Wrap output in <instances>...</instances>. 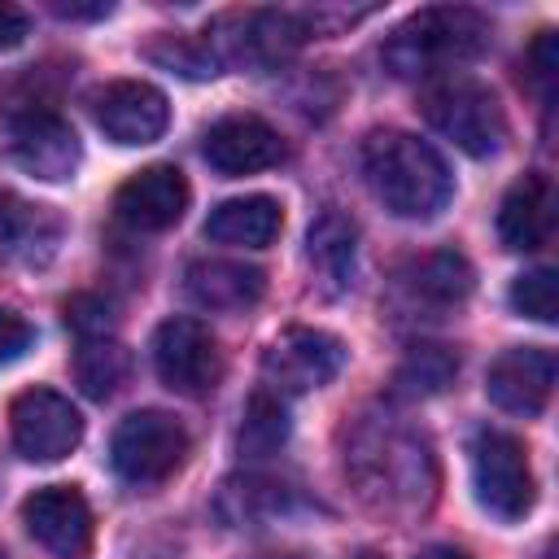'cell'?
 <instances>
[{"mask_svg": "<svg viewBox=\"0 0 559 559\" xmlns=\"http://www.w3.org/2000/svg\"><path fill=\"white\" fill-rule=\"evenodd\" d=\"M345 472L358 480V493L380 511H428V502L437 498L432 445L393 419H362L354 428Z\"/></svg>", "mask_w": 559, "mask_h": 559, "instance_id": "1", "label": "cell"}, {"mask_svg": "<svg viewBox=\"0 0 559 559\" xmlns=\"http://www.w3.org/2000/svg\"><path fill=\"white\" fill-rule=\"evenodd\" d=\"M362 175L376 201L397 218H437L454 197L445 157L411 131H371L362 144Z\"/></svg>", "mask_w": 559, "mask_h": 559, "instance_id": "2", "label": "cell"}, {"mask_svg": "<svg viewBox=\"0 0 559 559\" xmlns=\"http://www.w3.org/2000/svg\"><path fill=\"white\" fill-rule=\"evenodd\" d=\"M489 17L467 4H428L411 13L380 48V61L397 79H424L463 61H476L489 48Z\"/></svg>", "mask_w": 559, "mask_h": 559, "instance_id": "3", "label": "cell"}, {"mask_svg": "<svg viewBox=\"0 0 559 559\" xmlns=\"http://www.w3.org/2000/svg\"><path fill=\"white\" fill-rule=\"evenodd\" d=\"M323 26V9L306 13V9H236L223 13L214 22V57L218 66H280L288 61L310 35H319Z\"/></svg>", "mask_w": 559, "mask_h": 559, "instance_id": "4", "label": "cell"}, {"mask_svg": "<svg viewBox=\"0 0 559 559\" xmlns=\"http://www.w3.org/2000/svg\"><path fill=\"white\" fill-rule=\"evenodd\" d=\"M432 131H441L467 157H493L507 140V114L498 96L476 79H441L419 100Z\"/></svg>", "mask_w": 559, "mask_h": 559, "instance_id": "5", "label": "cell"}, {"mask_svg": "<svg viewBox=\"0 0 559 559\" xmlns=\"http://www.w3.org/2000/svg\"><path fill=\"white\" fill-rule=\"evenodd\" d=\"M188 459V432L166 411H135L109 437V463L131 489L166 485Z\"/></svg>", "mask_w": 559, "mask_h": 559, "instance_id": "6", "label": "cell"}, {"mask_svg": "<svg viewBox=\"0 0 559 559\" xmlns=\"http://www.w3.org/2000/svg\"><path fill=\"white\" fill-rule=\"evenodd\" d=\"M472 489H476V502L502 520V524H515L533 511V472H528V454L524 445L511 437V432H498V428H480L472 437Z\"/></svg>", "mask_w": 559, "mask_h": 559, "instance_id": "7", "label": "cell"}, {"mask_svg": "<svg viewBox=\"0 0 559 559\" xmlns=\"http://www.w3.org/2000/svg\"><path fill=\"white\" fill-rule=\"evenodd\" d=\"M4 153L17 170L61 183L79 170V135L57 109H9L4 118Z\"/></svg>", "mask_w": 559, "mask_h": 559, "instance_id": "8", "label": "cell"}, {"mask_svg": "<svg viewBox=\"0 0 559 559\" xmlns=\"http://www.w3.org/2000/svg\"><path fill=\"white\" fill-rule=\"evenodd\" d=\"M157 380L183 397H205L223 376V349L201 319L175 314L153 332Z\"/></svg>", "mask_w": 559, "mask_h": 559, "instance_id": "9", "label": "cell"}, {"mask_svg": "<svg viewBox=\"0 0 559 559\" xmlns=\"http://www.w3.org/2000/svg\"><path fill=\"white\" fill-rule=\"evenodd\" d=\"M13 450L31 463H57L83 441V415L57 389H26L9 406Z\"/></svg>", "mask_w": 559, "mask_h": 559, "instance_id": "10", "label": "cell"}, {"mask_svg": "<svg viewBox=\"0 0 559 559\" xmlns=\"http://www.w3.org/2000/svg\"><path fill=\"white\" fill-rule=\"evenodd\" d=\"M341 367H345V345L332 332H319V328H288L262 354L266 389L280 393V397L323 389L328 380H336Z\"/></svg>", "mask_w": 559, "mask_h": 559, "instance_id": "11", "label": "cell"}, {"mask_svg": "<svg viewBox=\"0 0 559 559\" xmlns=\"http://www.w3.org/2000/svg\"><path fill=\"white\" fill-rule=\"evenodd\" d=\"M26 533L57 559H87L92 550V507L74 485H44L22 502Z\"/></svg>", "mask_w": 559, "mask_h": 559, "instance_id": "12", "label": "cell"}, {"mask_svg": "<svg viewBox=\"0 0 559 559\" xmlns=\"http://www.w3.org/2000/svg\"><path fill=\"white\" fill-rule=\"evenodd\" d=\"M92 118H96V127L114 144L135 148V144H153L166 131L170 105L144 79H114V83H105V87L92 92Z\"/></svg>", "mask_w": 559, "mask_h": 559, "instance_id": "13", "label": "cell"}, {"mask_svg": "<svg viewBox=\"0 0 559 559\" xmlns=\"http://www.w3.org/2000/svg\"><path fill=\"white\" fill-rule=\"evenodd\" d=\"M201 153H205V162L218 175L236 179V175H253V170L280 166L284 162V140L258 114H227V118H218V122L205 127Z\"/></svg>", "mask_w": 559, "mask_h": 559, "instance_id": "14", "label": "cell"}, {"mask_svg": "<svg viewBox=\"0 0 559 559\" xmlns=\"http://www.w3.org/2000/svg\"><path fill=\"white\" fill-rule=\"evenodd\" d=\"M66 240V218L52 205L26 201L13 188H0V262L39 271L57 258Z\"/></svg>", "mask_w": 559, "mask_h": 559, "instance_id": "15", "label": "cell"}, {"mask_svg": "<svg viewBox=\"0 0 559 559\" xmlns=\"http://www.w3.org/2000/svg\"><path fill=\"white\" fill-rule=\"evenodd\" d=\"M393 284L402 293V301L411 310H432V314H445V310H459L467 297H472V262L454 249H432V253H419V258H406L397 271H393Z\"/></svg>", "mask_w": 559, "mask_h": 559, "instance_id": "16", "label": "cell"}, {"mask_svg": "<svg viewBox=\"0 0 559 559\" xmlns=\"http://www.w3.org/2000/svg\"><path fill=\"white\" fill-rule=\"evenodd\" d=\"M555 389V354L542 345H511L489 362L485 393L511 415H542Z\"/></svg>", "mask_w": 559, "mask_h": 559, "instance_id": "17", "label": "cell"}, {"mask_svg": "<svg viewBox=\"0 0 559 559\" xmlns=\"http://www.w3.org/2000/svg\"><path fill=\"white\" fill-rule=\"evenodd\" d=\"M188 197H192V192H188L183 170L157 162V166L135 170V175L114 192V210H118V218H122L127 227H135V231H166V227H175V223L183 218Z\"/></svg>", "mask_w": 559, "mask_h": 559, "instance_id": "18", "label": "cell"}, {"mask_svg": "<svg viewBox=\"0 0 559 559\" xmlns=\"http://www.w3.org/2000/svg\"><path fill=\"white\" fill-rule=\"evenodd\" d=\"M555 227V192L546 175H524L507 188L498 205V240L511 253H533L550 240Z\"/></svg>", "mask_w": 559, "mask_h": 559, "instance_id": "19", "label": "cell"}, {"mask_svg": "<svg viewBox=\"0 0 559 559\" xmlns=\"http://www.w3.org/2000/svg\"><path fill=\"white\" fill-rule=\"evenodd\" d=\"M306 258L314 266L319 288L328 297H341L358 275V227L336 210L319 214L306 231Z\"/></svg>", "mask_w": 559, "mask_h": 559, "instance_id": "20", "label": "cell"}, {"mask_svg": "<svg viewBox=\"0 0 559 559\" xmlns=\"http://www.w3.org/2000/svg\"><path fill=\"white\" fill-rule=\"evenodd\" d=\"M188 293L205 310H249L266 293L262 266L231 262V258H201L188 266Z\"/></svg>", "mask_w": 559, "mask_h": 559, "instance_id": "21", "label": "cell"}, {"mask_svg": "<svg viewBox=\"0 0 559 559\" xmlns=\"http://www.w3.org/2000/svg\"><path fill=\"white\" fill-rule=\"evenodd\" d=\"M284 227V210L275 197H231L223 205L210 210L205 218V236L218 245H245V249H266Z\"/></svg>", "mask_w": 559, "mask_h": 559, "instance_id": "22", "label": "cell"}, {"mask_svg": "<svg viewBox=\"0 0 559 559\" xmlns=\"http://www.w3.org/2000/svg\"><path fill=\"white\" fill-rule=\"evenodd\" d=\"M293 489L284 480H271V476H231L218 493V515L231 524V528H258L275 515H284L293 507Z\"/></svg>", "mask_w": 559, "mask_h": 559, "instance_id": "23", "label": "cell"}, {"mask_svg": "<svg viewBox=\"0 0 559 559\" xmlns=\"http://www.w3.org/2000/svg\"><path fill=\"white\" fill-rule=\"evenodd\" d=\"M459 376V354L450 345H411L406 358L393 371V393L397 397H432L445 393Z\"/></svg>", "mask_w": 559, "mask_h": 559, "instance_id": "24", "label": "cell"}, {"mask_svg": "<svg viewBox=\"0 0 559 559\" xmlns=\"http://www.w3.org/2000/svg\"><path fill=\"white\" fill-rule=\"evenodd\" d=\"M288 441V406L280 393H271L266 384L245 402L240 415V432H236V450L245 459H266Z\"/></svg>", "mask_w": 559, "mask_h": 559, "instance_id": "25", "label": "cell"}, {"mask_svg": "<svg viewBox=\"0 0 559 559\" xmlns=\"http://www.w3.org/2000/svg\"><path fill=\"white\" fill-rule=\"evenodd\" d=\"M131 371V354L114 341V336H92V341H79L74 349V380L87 397L105 402L118 393V384L127 380Z\"/></svg>", "mask_w": 559, "mask_h": 559, "instance_id": "26", "label": "cell"}, {"mask_svg": "<svg viewBox=\"0 0 559 559\" xmlns=\"http://www.w3.org/2000/svg\"><path fill=\"white\" fill-rule=\"evenodd\" d=\"M148 61L183 74V79H214L218 74V57L210 48V39H188V35H157L144 48Z\"/></svg>", "mask_w": 559, "mask_h": 559, "instance_id": "27", "label": "cell"}, {"mask_svg": "<svg viewBox=\"0 0 559 559\" xmlns=\"http://www.w3.org/2000/svg\"><path fill=\"white\" fill-rule=\"evenodd\" d=\"M511 310L524 314V319H537V323H555V310H559L555 271L550 266H533V271L515 275L511 280Z\"/></svg>", "mask_w": 559, "mask_h": 559, "instance_id": "28", "label": "cell"}, {"mask_svg": "<svg viewBox=\"0 0 559 559\" xmlns=\"http://www.w3.org/2000/svg\"><path fill=\"white\" fill-rule=\"evenodd\" d=\"M66 323L74 328L79 341H92V336H109L114 328V310L105 297H92V293H79L66 301Z\"/></svg>", "mask_w": 559, "mask_h": 559, "instance_id": "29", "label": "cell"}, {"mask_svg": "<svg viewBox=\"0 0 559 559\" xmlns=\"http://www.w3.org/2000/svg\"><path fill=\"white\" fill-rule=\"evenodd\" d=\"M528 79L542 92V100L550 105L555 100V79H559V39H555V31H542L533 39V48H528Z\"/></svg>", "mask_w": 559, "mask_h": 559, "instance_id": "30", "label": "cell"}, {"mask_svg": "<svg viewBox=\"0 0 559 559\" xmlns=\"http://www.w3.org/2000/svg\"><path fill=\"white\" fill-rule=\"evenodd\" d=\"M31 345H35V328H31L17 310H4V306H0V367L17 362Z\"/></svg>", "mask_w": 559, "mask_h": 559, "instance_id": "31", "label": "cell"}, {"mask_svg": "<svg viewBox=\"0 0 559 559\" xmlns=\"http://www.w3.org/2000/svg\"><path fill=\"white\" fill-rule=\"evenodd\" d=\"M26 35H31V13L17 9V4H4V0H0V52L17 48Z\"/></svg>", "mask_w": 559, "mask_h": 559, "instance_id": "32", "label": "cell"}, {"mask_svg": "<svg viewBox=\"0 0 559 559\" xmlns=\"http://www.w3.org/2000/svg\"><path fill=\"white\" fill-rule=\"evenodd\" d=\"M57 17H70V22H96V17H109L114 4L109 0H96V4H79V0H52L48 4Z\"/></svg>", "mask_w": 559, "mask_h": 559, "instance_id": "33", "label": "cell"}, {"mask_svg": "<svg viewBox=\"0 0 559 559\" xmlns=\"http://www.w3.org/2000/svg\"><path fill=\"white\" fill-rule=\"evenodd\" d=\"M415 559H472L463 546H428V550H419Z\"/></svg>", "mask_w": 559, "mask_h": 559, "instance_id": "34", "label": "cell"}, {"mask_svg": "<svg viewBox=\"0 0 559 559\" xmlns=\"http://www.w3.org/2000/svg\"><path fill=\"white\" fill-rule=\"evenodd\" d=\"M354 559H384V555H380V550H358Z\"/></svg>", "mask_w": 559, "mask_h": 559, "instance_id": "35", "label": "cell"}, {"mask_svg": "<svg viewBox=\"0 0 559 559\" xmlns=\"http://www.w3.org/2000/svg\"><path fill=\"white\" fill-rule=\"evenodd\" d=\"M262 559H301V555H288V550H275V555H262Z\"/></svg>", "mask_w": 559, "mask_h": 559, "instance_id": "36", "label": "cell"}, {"mask_svg": "<svg viewBox=\"0 0 559 559\" xmlns=\"http://www.w3.org/2000/svg\"><path fill=\"white\" fill-rule=\"evenodd\" d=\"M0 559H9V555H4V550H0Z\"/></svg>", "mask_w": 559, "mask_h": 559, "instance_id": "37", "label": "cell"}]
</instances>
